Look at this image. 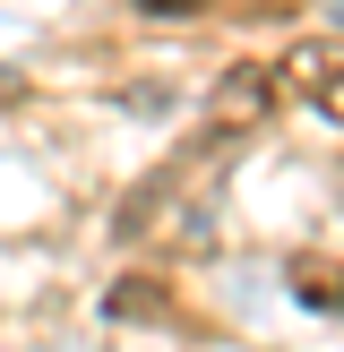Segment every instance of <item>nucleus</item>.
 <instances>
[{
	"instance_id": "nucleus-1",
	"label": "nucleus",
	"mask_w": 344,
	"mask_h": 352,
	"mask_svg": "<svg viewBox=\"0 0 344 352\" xmlns=\"http://www.w3.org/2000/svg\"><path fill=\"white\" fill-rule=\"evenodd\" d=\"M215 112H267V86H258V78H233L215 95Z\"/></svg>"
},
{
	"instance_id": "nucleus-2",
	"label": "nucleus",
	"mask_w": 344,
	"mask_h": 352,
	"mask_svg": "<svg viewBox=\"0 0 344 352\" xmlns=\"http://www.w3.org/2000/svg\"><path fill=\"white\" fill-rule=\"evenodd\" d=\"M147 9H198V0H147Z\"/></svg>"
}]
</instances>
